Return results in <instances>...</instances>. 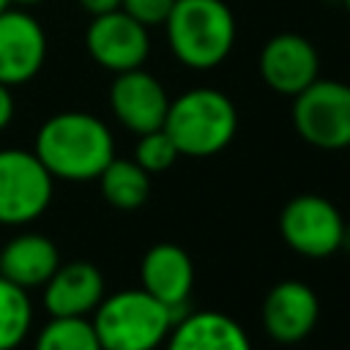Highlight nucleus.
<instances>
[{
  "label": "nucleus",
  "instance_id": "18",
  "mask_svg": "<svg viewBox=\"0 0 350 350\" xmlns=\"http://www.w3.org/2000/svg\"><path fill=\"white\" fill-rule=\"evenodd\" d=\"M33 325L30 290L0 276V350H16Z\"/></svg>",
  "mask_w": 350,
  "mask_h": 350
},
{
  "label": "nucleus",
  "instance_id": "12",
  "mask_svg": "<svg viewBox=\"0 0 350 350\" xmlns=\"http://www.w3.org/2000/svg\"><path fill=\"white\" fill-rule=\"evenodd\" d=\"M317 314L320 304L314 290L298 279L276 282L262 301V325L268 336L282 345L306 339L317 323Z\"/></svg>",
  "mask_w": 350,
  "mask_h": 350
},
{
  "label": "nucleus",
  "instance_id": "26",
  "mask_svg": "<svg viewBox=\"0 0 350 350\" xmlns=\"http://www.w3.org/2000/svg\"><path fill=\"white\" fill-rule=\"evenodd\" d=\"M345 8H347V11H350V0H345Z\"/></svg>",
  "mask_w": 350,
  "mask_h": 350
},
{
  "label": "nucleus",
  "instance_id": "16",
  "mask_svg": "<svg viewBox=\"0 0 350 350\" xmlns=\"http://www.w3.org/2000/svg\"><path fill=\"white\" fill-rule=\"evenodd\" d=\"M167 350H252L246 331L221 312H191L175 320Z\"/></svg>",
  "mask_w": 350,
  "mask_h": 350
},
{
  "label": "nucleus",
  "instance_id": "5",
  "mask_svg": "<svg viewBox=\"0 0 350 350\" xmlns=\"http://www.w3.org/2000/svg\"><path fill=\"white\" fill-rule=\"evenodd\" d=\"M293 126L298 137L314 148H350V85L317 77L293 96Z\"/></svg>",
  "mask_w": 350,
  "mask_h": 350
},
{
  "label": "nucleus",
  "instance_id": "23",
  "mask_svg": "<svg viewBox=\"0 0 350 350\" xmlns=\"http://www.w3.org/2000/svg\"><path fill=\"white\" fill-rule=\"evenodd\" d=\"M82 5V11H88L90 16H98V14H107V11H115L120 8V0H77Z\"/></svg>",
  "mask_w": 350,
  "mask_h": 350
},
{
  "label": "nucleus",
  "instance_id": "14",
  "mask_svg": "<svg viewBox=\"0 0 350 350\" xmlns=\"http://www.w3.org/2000/svg\"><path fill=\"white\" fill-rule=\"evenodd\" d=\"M139 282H142V290L150 293L164 306H170L178 320V312L186 306L194 287V262L180 246L156 243L142 257Z\"/></svg>",
  "mask_w": 350,
  "mask_h": 350
},
{
  "label": "nucleus",
  "instance_id": "24",
  "mask_svg": "<svg viewBox=\"0 0 350 350\" xmlns=\"http://www.w3.org/2000/svg\"><path fill=\"white\" fill-rule=\"evenodd\" d=\"M11 5H16V8H30V5H38V3H44V0H8Z\"/></svg>",
  "mask_w": 350,
  "mask_h": 350
},
{
  "label": "nucleus",
  "instance_id": "20",
  "mask_svg": "<svg viewBox=\"0 0 350 350\" xmlns=\"http://www.w3.org/2000/svg\"><path fill=\"white\" fill-rule=\"evenodd\" d=\"M178 148L175 142L170 139V134L164 129H153V131H145L139 134V142L134 148V161L145 170V172H164L175 164L178 159Z\"/></svg>",
  "mask_w": 350,
  "mask_h": 350
},
{
  "label": "nucleus",
  "instance_id": "15",
  "mask_svg": "<svg viewBox=\"0 0 350 350\" xmlns=\"http://www.w3.org/2000/svg\"><path fill=\"white\" fill-rule=\"evenodd\" d=\"M57 265L60 252L55 241H49L41 232H22L0 249V276L25 290L44 287Z\"/></svg>",
  "mask_w": 350,
  "mask_h": 350
},
{
  "label": "nucleus",
  "instance_id": "4",
  "mask_svg": "<svg viewBox=\"0 0 350 350\" xmlns=\"http://www.w3.org/2000/svg\"><path fill=\"white\" fill-rule=\"evenodd\" d=\"M90 323L101 350H153L167 339L175 314L139 287L104 295Z\"/></svg>",
  "mask_w": 350,
  "mask_h": 350
},
{
  "label": "nucleus",
  "instance_id": "13",
  "mask_svg": "<svg viewBox=\"0 0 350 350\" xmlns=\"http://www.w3.org/2000/svg\"><path fill=\"white\" fill-rule=\"evenodd\" d=\"M104 298V276L88 260L60 262L44 284L49 317H88Z\"/></svg>",
  "mask_w": 350,
  "mask_h": 350
},
{
  "label": "nucleus",
  "instance_id": "9",
  "mask_svg": "<svg viewBox=\"0 0 350 350\" xmlns=\"http://www.w3.org/2000/svg\"><path fill=\"white\" fill-rule=\"evenodd\" d=\"M46 60V33L25 8L0 11V82L8 88L30 82Z\"/></svg>",
  "mask_w": 350,
  "mask_h": 350
},
{
  "label": "nucleus",
  "instance_id": "2",
  "mask_svg": "<svg viewBox=\"0 0 350 350\" xmlns=\"http://www.w3.org/2000/svg\"><path fill=\"white\" fill-rule=\"evenodd\" d=\"M172 55L197 71L227 60L235 44V16L224 0H175L164 19Z\"/></svg>",
  "mask_w": 350,
  "mask_h": 350
},
{
  "label": "nucleus",
  "instance_id": "10",
  "mask_svg": "<svg viewBox=\"0 0 350 350\" xmlns=\"http://www.w3.org/2000/svg\"><path fill=\"white\" fill-rule=\"evenodd\" d=\"M109 107H112V115L120 120V126H126L139 137L145 131L164 126L170 96L164 85L153 74L142 71L139 66V68L115 74L109 88Z\"/></svg>",
  "mask_w": 350,
  "mask_h": 350
},
{
  "label": "nucleus",
  "instance_id": "6",
  "mask_svg": "<svg viewBox=\"0 0 350 350\" xmlns=\"http://www.w3.org/2000/svg\"><path fill=\"white\" fill-rule=\"evenodd\" d=\"M52 175L33 150H0V224H27L38 219L52 200Z\"/></svg>",
  "mask_w": 350,
  "mask_h": 350
},
{
  "label": "nucleus",
  "instance_id": "19",
  "mask_svg": "<svg viewBox=\"0 0 350 350\" xmlns=\"http://www.w3.org/2000/svg\"><path fill=\"white\" fill-rule=\"evenodd\" d=\"M33 350H101L88 317H52L36 336Z\"/></svg>",
  "mask_w": 350,
  "mask_h": 350
},
{
  "label": "nucleus",
  "instance_id": "1",
  "mask_svg": "<svg viewBox=\"0 0 350 350\" xmlns=\"http://www.w3.org/2000/svg\"><path fill=\"white\" fill-rule=\"evenodd\" d=\"M33 153L52 178L82 183L96 180L115 159V139L107 123L96 115L68 109L41 123Z\"/></svg>",
  "mask_w": 350,
  "mask_h": 350
},
{
  "label": "nucleus",
  "instance_id": "11",
  "mask_svg": "<svg viewBox=\"0 0 350 350\" xmlns=\"http://www.w3.org/2000/svg\"><path fill=\"white\" fill-rule=\"evenodd\" d=\"M320 74V57L301 33H276L260 52V77L273 93L298 96Z\"/></svg>",
  "mask_w": 350,
  "mask_h": 350
},
{
  "label": "nucleus",
  "instance_id": "8",
  "mask_svg": "<svg viewBox=\"0 0 350 350\" xmlns=\"http://www.w3.org/2000/svg\"><path fill=\"white\" fill-rule=\"evenodd\" d=\"M88 55L107 71L120 74L139 68L150 52V36L142 22L129 16L123 8L90 16L85 30Z\"/></svg>",
  "mask_w": 350,
  "mask_h": 350
},
{
  "label": "nucleus",
  "instance_id": "21",
  "mask_svg": "<svg viewBox=\"0 0 350 350\" xmlns=\"http://www.w3.org/2000/svg\"><path fill=\"white\" fill-rule=\"evenodd\" d=\"M175 0H120V8L134 16L137 22H142L145 27L150 25H164V19L170 16Z\"/></svg>",
  "mask_w": 350,
  "mask_h": 350
},
{
  "label": "nucleus",
  "instance_id": "25",
  "mask_svg": "<svg viewBox=\"0 0 350 350\" xmlns=\"http://www.w3.org/2000/svg\"><path fill=\"white\" fill-rule=\"evenodd\" d=\"M8 5H11L8 0H0V11H3V8H8Z\"/></svg>",
  "mask_w": 350,
  "mask_h": 350
},
{
  "label": "nucleus",
  "instance_id": "7",
  "mask_svg": "<svg viewBox=\"0 0 350 350\" xmlns=\"http://www.w3.org/2000/svg\"><path fill=\"white\" fill-rule=\"evenodd\" d=\"M279 232L304 257H328L345 243V221L334 202L320 194L293 197L279 216Z\"/></svg>",
  "mask_w": 350,
  "mask_h": 350
},
{
  "label": "nucleus",
  "instance_id": "17",
  "mask_svg": "<svg viewBox=\"0 0 350 350\" xmlns=\"http://www.w3.org/2000/svg\"><path fill=\"white\" fill-rule=\"evenodd\" d=\"M96 180L104 200L120 211H134L150 197V172H145L131 159H112Z\"/></svg>",
  "mask_w": 350,
  "mask_h": 350
},
{
  "label": "nucleus",
  "instance_id": "3",
  "mask_svg": "<svg viewBox=\"0 0 350 350\" xmlns=\"http://www.w3.org/2000/svg\"><path fill=\"white\" fill-rule=\"evenodd\" d=\"M180 156H213L224 150L238 131V109L221 90L194 88L167 107L161 126Z\"/></svg>",
  "mask_w": 350,
  "mask_h": 350
},
{
  "label": "nucleus",
  "instance_id": "22",
  "mask_svg": "<svg viewBox=\"0 0 350 350\" xmlns=\"http://www.w3.org/2000/svg\"><path fill=\"white\" fill-rule=\"evenodd\" d=\"M14 120V93L8 85L0 82V131Z\"/></svg>",
  "mask_w": 350,
  "mask_h": 350
}]
</instances>
